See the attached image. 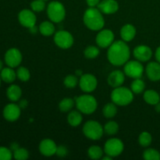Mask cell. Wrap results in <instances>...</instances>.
I'll return each instance as SVG.
<instances>
[{"instance_id": "60d3db41", "label": "cell", "mask_w": 160, "mask_h": 160, "mask_svg": "<svg viewBox=\"0 0 160 160\" xmlns=\"http://www.w3.org/2000/svg\"><path fill=\"white\" fill-rule=\"evenodd\" d=\"M155 56H156V59L157 60V62H159L160 63V46L158 47L157 49H156Z\"/></svg>"}, {"instance_id": "d6986e66", "label": "cell", "mask_w": 160, "mask_h": 160, "mask_svg": "<svg viewBox=\"0 0 160 160\" xmlns=\"http://www.w3.org/2000/svg\"><path fill=\"white\" fill-rule=\"evenodd\" d=\"M145 72L150 81H160V63L159 62H148L146 66Z\"/></svg>"}, {"instance_id": "8992f818", "label": "cell", "mask_w": 160, "mask_h": 160, "mask_svg": "<svg viewBox=\"0 0 160 160\" xmlns=\"http://www.w3.org/2000/svg\"><path fill=\"white\" fill-rule=\"evenodd\" d=\"M83 133L88 139L98 141L102 138L104 134V128L98 121L88 120L83 126Z\"/></svg>"}, {"instance_id": "b9f144b4", "label": "cell", "mask_w": 160, "mask_h": 160, "mask_svg": "<svg viewBox=\"0 0 160 160\" xmlns=\"http://www.w3.org/2000/svg\"><path fill=\"white\" fill-rule=\"evenodd\" d=\"M38 28H36V26H34V27H32V28H29L30 32H31V34H36V33L38 32Z\"/></svg>"}, {"instance_id": "d6a6232c", "label": "cell", "mask_w": 160, "mask_h": 160, "mask_svg": "<svg viewBox=\"0 0 160 160\" xmlns=\"http://www.w3.org/2000/svg\"><path fill=\"white\" fill-rule=\"evenodd\" d=\"M143 158L145 160H160V152L154 148H147L143 152Z\"/></svg>"}, {"instance_id": "d4e9b609", "label": "cell", "mask_w": 160, "mask_h": 160, "mask_svg": "<svg viewBox=\"0 0 160 160\" xmlns=\"http://www.w3.org/2000/svg\"><path fill=\"white\" fill-rule=\"evenodd\" d=\"M0 77H1V79L5 82L12 83L16 80L17 73H15L12 67H6L1 70Z\"/></svg>"}, {"instance_id": "ffe728a7", "label": "cell", "mask_w": 160, "mask_h": 160, "mask_svg": "<svg viewBox=\"0 0 160 160\" xmlns=\"http://www.w3.org/2000/svg\"><path fill=\"white\" fill-rule=\"evenodd\" d=\"M136 28L134 25L131 23H127L123 25L120 29V36L122 40L128 42L132 41L136 35Z\"/></svg>"}, {"instance_id": "ab89813d", "label": "cell", "mask_w": 160, "mask_h": 160, "mask_svg": "<svg viewBox=\"0 0 160 160\" xmlns=\"http://www.w3.org/2000/svg\"><path fill=\"white\" fill-rule=\"evenodd\" d=\"M101 0H86V2L89 7H96L99 4Z\"/></svg>"}, {"instance_id": "ac0fdd59", "label": "cell", "mask_w": 160, "mask_h": 160, "mask_svg": "<svg viewBox=\"0 0 160 160\" xmlns=\"http://www.w3.org/2000/svg\"><path fill=\"white\" fill-rule=\"evenodd\" d=\"M125 81V73L121 70H113L109 74L107 78L108 84L112 88H117L123 85Z\"/></svg>"}, {"instance_id": "4dcf8cb0", "label": "cell", "mask_w": 160, "mask_h": 160, "mask_svg": "<svg viewBox=\"0 0 160 160\" xmlns=\"http://www.w3.org/2000/svg\"><path fill=\"white\" fill-rule=\"evenodd\" d=\"M152 142V137L150 133L147 131H143L141 133L138 137V142L141 146L146 148L151 145Z\"/></svg>"}, {"instance_id": "4316f807", "label": "cell", "mask_w": 160, "mask_h": 160, "mask_svg": "<svg viewBox=\"0 0 160 160\" xmlns=\"http://www.w3.org/2000/svg\"><path fill=\"white\" fill-rule=\"evenodd\" d=\"M75 105V100L71 98H65L59 103V109L62 112H68L72 110Z\"/></svg>"}, {"instance_id": "cb8c5ba5", "label": "cell", "mask_w": 160, "mask_h": 160, "mask_svg": "<svg viewBox=\"0 0 160 160\" xmlns=\"http://www.w3.org/2000/svg\"><path fill=\"white\" fill-rule=\"evenodd\" d=\"M6 95H7L8 98L12 102L18 101L22 95L21 88L18 85L12 84L7 88Z\"/></svg>"}, {"instance_id": "6da1fadb", "label": "cell", "mask_w": 160, "mask_h": 160, "mask_svg": "<svg viewBox=\"0 0 160 160\" xmlns=\"http://www.w3.org/2000/svg\"><path fill=\"white\" fill-rule=\"evenodd\" d=\"M130 48L123 40L114 41L113 43L108 48L107 58L112 65L120 67L123 66L130 59Z\"/></svg>"}, {"instance_id": "836d02e7", "label": "cell", "mask_w": 160, "mask_h": 160, "mask_svg": "<svg viewBox=\"0 0 160 160\" xmlns=\"http://www.w3.org/2000/svg\"><path fill=\"white\" fill-rule=\"evenodd\" d=\"M17 77L20 81L26 82L30 80L31 78V73L29 70L24 67H20L17 70Z\"/></svg>"}, {"instance_id": "8d00e7d4", "label": "cell", "mask_w": 160, "mask_h": 160, "mask_svg": "<svg viewBox=\"0 0 160 160\" xmlns=\"http://www.w3.org/2000/svg\"><path fill=\"white\" fill-rule=\"evenodd\" d=\"M46 7L44 0H34L31 3V8L34 12H41Z\"/></svg>"}, {"instance_id": "9c48e42d", "label": "cell", "mask_w": 160, "mask_h": 160, "mask_svg": "<svg viewBox=\"0 0 160 160\" xmlns=\"http://www.w3.org/2000/svg\"><path fill=\"white\" fill-rule=\"evenodd\" d=\"M54 42L59 48L62 49L70 48L74 43L73 35L69 31L60 30L54 34Z\"/></svg>"}, {"instance_id": "f6af8a7d", "label": "cell", "mask_w": 160, "mask_h": 160, "mask_svg": "<svg viewBox=\"0 0 160 160\" xmlns=\"http://www.w3.org/2000/svg\"><path fill=\"white\" fill-rule=\"evenodd\" d=\"M76 74L78 75V76H82V71H81V70H77V72H76Z\"/></svg>"}, {"instance_id": "5bb4252c", "label": "cell", "mask_w": 160, "mask_h": 160, "mask_svg": "<svg viewBox=\"0 0 160 160\" xmlns=\"http://www.w3.org/2000/svg\"><path fill=\"white\" fill-rule=\"evenodd\" d=\"M133 54H134V58L137 60L140 61V62H148L150 60L152 56V50L148 45H138L134 48V51H133Z\"/></svg>"}, {"instance_id": "30bf717a", "label": "cell", "mask_w": 160, "mask_h": 160, "mask_svg": "<svg viewBox=\"0 0 160 160\" xmlns=\"http://www.w3.org/2000/svg\"><path fill=\"white\" fill-rule=\"evenodd\" d=\"M115 35L114 33L109 29H102L96 35L95 42L99 48H109L114 42Z\"/></svg>"}, {"instance_id": "8fae6325", "label": "cell", "mask_w": 160, "mask_h": 160, "mask_svg": "<svg viewBox=\"0 0 160 160\" xmlns=\"http://www.w3.org/2000/svg\"><path fill=\"white\" fill-rule=\"evenodd\" d=\"M98 80L91 73H85L79 79V87L85 93H91L96 89Z\"/></svg>"}, {"instance_id": "3957f363", "label": "cell", "mask_w": 160, "mask_h": 160, "mask_svg": "<svg viewBox=\"0 0 160 160\" xmlns=\"http://www.w3.org/2000/svg\"><path fill=\"white\" fill-rule=\"evenodd\" d=\"M134 99V93L128 88H115L111 93V100L118 106H126L132 102Z\"/></svg>"}, {"instance_id": "ba28073f", "label": "cell", "mask_w": 160, "mask_h": 160, "mask_svg": "<svg viewBox=\"0 0 160 160\" xmlns=\"http://www.w3.org/2000/svg\"><path fill=\"white\" fill-rule=\"evenodd\" d=\"M123 149H124V145L123 142L117 138L109 139L104 145V152L106 153V155H108L112 158L120 156L123 152Z\"/></svg>"}, {"instance_id": "603a6c76", "label": "cell", "mask_w": 160, "mask_h": 160, "mask_svg": "<svg viewBox=\"0 0 160 160\" xmlns=\"http://www.w3.org/2000/svg\"><path fill=\"white\" fill-rule=\"evenodd\" d=\"M83 117L81 112L79 110L70 111L67 117V122L72 127H78L82 123Z\"/></svg>"}, {"instance_id": "74e56055", "label": "cell", "mask_w": 160, "mask_h": 160, "mask_svg": "<svg viewBox=\"0 0 160 160\" xmlns=\"http://www.w3.org/2000/svg\"><path fill=\"white\" fill-rule=\"evenodd\" d=\"M12 157V153L9 148L0 147V160H10Z\"/></svg>"}, {"instance_id": "f1b7e54d", "label": "cell", "mask_w": 160, "mask_h": 160, "mask_svg": "<svg viewBox=\"0 0 160 160\" xmlns=\"http://www.w3.org/2000/svg\"><path fill=\"white\" fill-rule=\"evenodd\" d=\"M145 84L141 78H137L131 83V89L134 94H141L145 91Z\"/></svg>"}, {"instance_id": "9a60e30c", "label": "cell", "mask_w": 160, "mask_h": 160, "mask_svg": "<svg viewBox=\"0 0 160 160\" xmlns=\"http://www.w3.org/2000/svg\"><path fill=\"white\" fill-rule=\"evenodd\" d=\"M56 149H57V145L56 142L52 139H43L39 144V151L41 154L46 157H51L56 155Z\"/></svg>"}, {"instance_id": "c3c4849f", "label": "cell", "mask_w": 160, "mask_h": 160, "mask_svg": "<svg viewBox=\"0 0 160 160\" xmlns=\"http://www.w3.org/2000/svg\"><path fill=\"white\" fill-rule=\"evenodd\" d=\"M44 1H45V2H46V1H48V0H44Z\"/></svg>"}, {"instance_id": "2e32d148", "label": "cell", "mask_w": 160, "mask_h": 160, "mask_svg": "<svg viewBox=\"0 0 160 160\" xmlns=\"http://www.w3.org/2000/svg\"><path fill=\"white\" fill-rule=\"evenodd\" d=\"M21 113V109L20 106L14 103H10L5 106L3 109V117L6 120L10 122L16 121L20 117Z\"/></svg>"}, {"instance_id": "d590c367", "label": "cell", "mask_w": 160, "mask_h": 160, "mask_svg": "<svg viewBox=\"0 0 160 160\" xmlns=\"http://www.w3.org/2000/svg\"><path fill=\"white\" fill-rule=\"evenodd\" d=\"M13 157L17 160H26L29 158V152L24 148H18L14 151Z\"/></svg>"}, {"instance_id": "7bdbcfd3", "label": "cell", "mask_w": 160, "mask_h": 160, "mask_svg": "<svg viewBox=\"0 0 160 160\" xmlns=\"http://www.w3.org/2000/svg\"><path fill=\"white\" fill-rule=\"evenodd\" d=\"M27 106H28V102H27L26 100H23V101L20 102V108H25Z\"/></svg>"}, {"instance_id": "484cf974", "label": "cell", "mask_w": 160, "mask_h": 160, "mask_svg": "<svg viewBox=\"0 0 160 160\" xmlns=\"http://www.w3.org/2000/svg\"><path fill=\"white\" fill-rule=\"evenodd\" d=\"M102 113L106 118H113L117 113V105L114 102H109L103 107Z\"/></svg>"}, {"instance_id": "ee69618b", "label": "cell", "mask_w": 160, "mask_h": 160, "mask_svg": "<svg viewBox=\"0 0 160 160\" xmlns=\"http://www.w3.org/2000/svg\"><path fill=\"white\" fill-rule=\"evenodd\" d=\"M155 110L157 112H160V102L156 105H155Z\"/></svg>"}, {"instance_id": "bcb514c9", "label": "cell", "mask_w": 160, "mask_h": 160, "mask_svg": "<svg viewBox=\"0 0 160 160\" xmlns=\"http://www.w3.org/2000/svg\"><path fill=\"white\" fill-rule=\"evenodd\" d=\"M2 67H3L2 62V61L0 60V70H2Z\"/></svg>"}, {"instance_id": "7a4b0ae2", "label": "cell", "mask_w": 160, "mask_h": 160, "mask_svg": "<svg viewBox=\"0 0 160 160\" xmlns=\"http://www.w3.org/2000/svg\"><path fill=\"white\" fill-rule=\"evenodd\" d=\"M83 20L85 26L91 31H99L104 28L105 20L102 12L96 7H89L86 9Z\"/></svg>"}, {"instance_id": "e0dca14e", "label": "cell", "mask_w": 160, "mask_h": 160, "mask_svg": "<svg viewBox=\"0 0 160 160\" xmlns=\"http://www.w3.org/2000/svg\"><path fill=\"white\" fill-rule=\"evenodd\" d=\"M102 13L113 14L119 10V3L117 0H102L97 6Z\"/></svg>"}, {"instance_id": "44dd1931", "label": "cell", "mask_w": 160, "mask_h": 160, "mask_svg": "<svg viewBox=\"0 0 160 160\" xmlns=\"http://www.w3.org/2000/svg\"><path fill=\"white\" fill-rule=\"evenodd\" d=\"M38 31L41 34H42L43 36L49 37V36L54 35V34L56 33V28H55L53 22H52L51 20L50 21L46 20V21H43L41 23V24L39 25Z\"/></svg>"}, {"instance_id": "1f68e13d", "label": "cell", "mask_w": 160, "mask_h": 160, "mask_svg": "<svg viewBox=\"0 0 160 160\" xmlns=\"http://www.w3.org/2000/svg\"><path fill=\"white\" fill-rule=\"evenodd\" d=\"M100 51L98 46H94V45H90V46H88L87 48L84 49V55L87 59H95L96 57H98V55H99Z\"/></svg>"}, {"instance_id": "83f0119b", "label": "cell", "mask_w": 160, "mask_h": 160, "mask_svg": "<svg viewBox=\"0 0 160 160\" xmlns=\"http://www.w3.org/2000/svg\"><path fill=\"white\" fill-rule=\"evenodd\" d=\"M103 153H104V150L102 149L101 147L98 145H92L91 147H89L88 150V155L89 158L94 160L102 158Z\"/></svg>"}, {"instance_id": "7dc6e473", "label": "cell", "mask_w": 160, "mask_h": 160, "mask_svg": "<svg viewBox=\"0 0 160 160\" xmlns=\"http://www.w3.org/2000/svg\"><path fill=\"white\" fill-rule=\"evenodd\" d=\"M1 77H0V85H1Z\"/></svg>"}, {"instance_id": "7402d4cb", "label": "cell", "mask_w": 160, "mask_h": 160, "mask_svg": "<svg viewBox=\"0 0 160 160\" xmlns=\"http://www.w3.org/2000/svg\"><path fill=\"white\" fill-rule=\"evenodd\" d=\"M144 100L148 104L155 106L160 102V95L156 91L149 89L144 92Z\"/></svg>"}, {"instance_id": "52a82bcc", "label": "cell", "mask_w": 160, "mask_h": 160, "mask_svg": "<svg viewBox=\"0 0 160 160\" xmlns=\"http://www.w3.org/2000/svg\"><path fill=\"white\" fill-rule=\"evenodd\" d=\"M123 72L125 75L133 79L141 78L144 73V67L138 60H128L124 64Z\"/></svg>"}, {"instance_id": "7c38bea8", "label": "cell", "mask_w": 160, "mask_h": 160, "mask_svg": "<svg viewBox=\"0 0 160 160\" xmlns=\"http://www.w3.org/2000/svg\"><path fill=\"white\" fill-rule=\"evenodd\" d=\"M18 20L22 26L27 28H31L35 26L37 17H36L34 12L32 9H22L18 14Z\"/></svg>"}, {"instance_id": "f35d334b", "label": "cell", "mask_w": 160, "mask_h": 160, "mask_svg": "<svg viewBox=\"0 0 160 160\" xmlns=\"http://www.w3.org/2000/svg\"><path fill=\"white\" fill-rule=\"evenodd\" d=\"M68 153V150H67V147L64 145H59L57 146V149H56V155L59 157H65Z\"/></svg>"}, {"instance_id": "5b68a950", "label": "cell", "mask_w": 160, "mask_h": 160, "mask_svg": "<svg viewBox=\"0 0 160 160\" xmlns=\"http://www.w3.org/2000/svg\"><path fill=\"white\" fill-rule=\"evenodd\" d=\"M46 12L48 19L53 23H60L65 19V6L59 1L50 2L47 6Z\"/></svg>"}, {"instance_id": "4fadbf2b", "label": "cell", "mask_w": 160, "mask_h": 160, "mask_svg": "<svg viewBox=\"0 0 160 160\" xmlns=\"http://www.w3.org/2000/svg\"><path fill=\"white\" fill-rule=\"evenodd\" d=\"M22 54L19 49L16 48H12L8 50L5 54V61L8 67H17L22 62Z\"/></svg>"}, {"instance_id": "277c9868", "label": "cell", "mask_w": 160, "mask_h": 160, "mask_svg": "<svg viewBox=\"0 0 160 160\" xmlns=\"http://www.w3.org/2000/svg\"><path fill=\"white\" fill-rule=\"evenodd\" d=\"M75 105L81 113L90 115L96 111L98 102L96 98L91 95H82L76 97Z\"/></svg>"}, {"instance_id": "f546056e", "label": "cell", "mask_w": 160, "mask_h": 160, "mask_svg": "<svg viewBox=\"0 0 160 160\" xmlns=\"http://www.w3.org/2000/svg\"><path fill=\"white\" fill-rule=\"evenodd\" d=\"M104 133L109 136L115 135L119 131V125L116 121H109L105 124Z\"/></svg>"}, {"instance_id": "e575fe53", "label": "cell", "mask_w": 160, "mask_h": 160, "mask_svg": "<svg viewBox=\"0 0 160 160\" xmlns=\"http://www.w3.org/2000/svg\"><path fill=\"white\" fill-rule=\"evenodd\" d=\"M63 84L67 88H74L78 84H79V80L78 77L74 75H68L64 78Z\"/></svg>"}]
</instances>
